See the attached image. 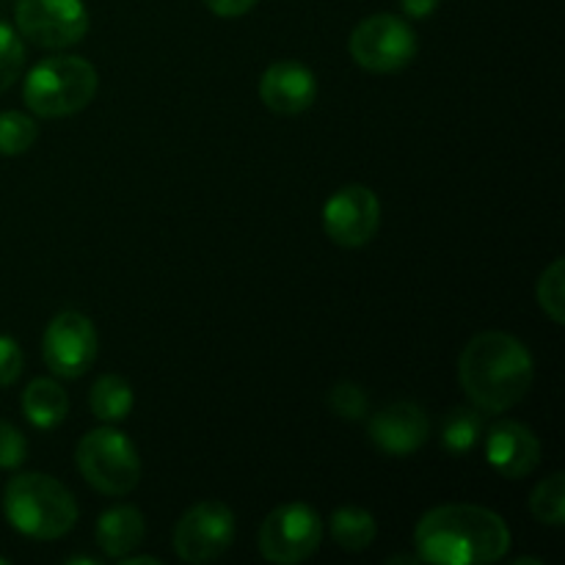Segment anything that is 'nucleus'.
<instances>
[{"label":"nucleus","mask_w":565,"mask_h":565,"mask_svg":"<svg viewBox=\"0 0 565 565\" xmlns=\"http://www.w3.org/2000/svg\"><path fill=\"white\" fill-rule=\"evenodd\" d=\"M414 544L423 563L489 565L511 550V530L500 513L483 505L452 502L425 513L414 530Z\"/></svg>","instance_id":"nucleus-1"},{"label":"nucleus","mask_w":565,"mask_h":565,"mask_svg":"<svg viewBox=\"0 0 565 565\" xmlns=\"http://www.w3.org/2000/svg\"><path fill=\"white\" fill-rule=\"evenodd\" d=\"M535 379L527 345L508 331H483L463 345L458 381L475 408L502 414L524 401Z\"/></svg>","instance_id":"nucleus-2"},{"label":"nucleus","mask_w":565,"mask_h":565,"mask_svg":"<svg viewBox=\"0 0 565 565\" xmlns=\"http://www.w3.org/2000/svg\"><path fill=\"white\" fill-rule=\"evenodd\" d=\"M3 513L25 539L55 541L75 527L77 502L72 491L50 475L25 472L6 483Z\"/></svg>","instance_id":"nucleus-3"},{"label":"nucleus","mask_w":565,"mask_h":565,"mask_svg":"<svg viewBox=\"0 0 565 565\" xmlns=\"http://www.w3.org/2000/svg\"><path fill=\"white\" fill-rule=\"evenodd\" d=\"M99 86L97 70L81 55H50L25 77L22 99L39 119H61L86 108Z\"/></svg>","instance_id":"nucleus-4"},{"label":"nucleus","mask_w":565,"mask_h":565,"mask_svg":"<svg viewBox=\"0 0 565 565\" xmlns=\"http://www.w3.org/2000/svg\"><path fill=\"white\" fill-rule=\"evenodd\" d=\"M77 469L105 497H125L141 480L136 445L116 428H94L77 445Z\"/></svg>","instance_id":"nucleus-5"},{"label":"nucleus","mask_w":565,"mask_h":565,"mask_svg":"<svg viewBox=\"0 0 565 565\" xmlns=\"http://www.w3.org/2000/svg\"><path fill=\"white\" fill-rule=\"evenodd\" d=\"M323 541V522L307 502H285L259 524V555L276 565L309 561Z\"/></svg>","instance_id":"nucleus-6"},{"label":"nucleus","mask_w":565,"mask_h":565,"mask_svg":"<svg viewBox=\"0 0 565 565\" xmlns=\"http://www.w3.org/2000/svg\"><path fill=\"white\" fill-rule=\"evenodd\" d=\"M348 47H351L353 61L362 70L375 72V75H390V72L406 70L414 61L417 33L403 17L373 14L353 28Z\"/></svg>","instance_id":"nucleus-7"},{"label":"nucleus","mask_w":565,"mask_h":565,"mask_svg":"<svg viewBox=\"0 0 565 565\" xmlns=\"http://www.w3.org/2000/svg\"><path fill=\"white\" fill-rule=\"evenodd\" d=\"M235 541V513L221 500H202L188 508L174 527V552L180 561L202 565L218 561Z\"/></svg>","instance_id":"nucleus-8"},{"label":"nucleus","mask_w":565,"mask_h":565,"mask_svg":"<svg viewBox=\"0 0 565 565\" xmlns=\"http://www.w3.org/2000/svg\"><path fill=\"white\" fill-rule=\"evenodd\" d=\"M14 20L28 42L47 50L72 47L88 31L83 0H17Z\"/></svg>","instance_id":"nucleus-9"},{"label":"nucleus","mask_w":565,"mask_h":565,"mask_svg":"<svg viewBox=\"0 0 565 565\" xmlns=\"http://www.w3.org/2000/svg\"><path fill=\"white\" fill-rule=\"evenodd\" d=\"M99 353V337L83 312H61L50 320L42 337L44 364L53 375L75 381L94 367Z\"/></svg>","instance_id":"nucleus-10"},{"label":"nucleus","mask_w":565,"mask_h":565,"mask_svg":"<svg viewBox=\"0 0 565 565\" xmlns=\"http://www.w3.org/2000/svg\"><path fill=\"white\" fill-rule=\"evenodd\" d=\"M381 226V202L370 188L345 185L323 204V230L337 246L362 248Z\"/></svg>","instance_id":"nucleus-11"},{"label":"nucleus","mask_w":565,"mask_h":565,"mask_svg":"<svg viewBox=\"0 0 565 565\" xmlns=\"http://www.w3.org/2000/svg\"><path fill=\"white\" fill-rule=\"evenodd\" d=\"M367 436L386 456L406 458L428 441L430 419L425 408L417 406V403L397 401L370 417Z\"/></svg>","instance_id":"nucleus-12"},{"label":"nucleus","mask_w":565,"mask_h":565,"mask_svg":"<svg viewBox=\"0 0 565 565\" xmlns=\"http://www.w3.org/2000/svg\"><path fill=\"white\" fill-rule=\"evenodd\" d=\"M486 458L491 469L508 480H522L533 475L541 463V439L533 428L516 419H500L483 434Z\"/></svg>","instance_id":"nucleus-13"},{"label":"nucleus","mask_w":565,"mask_h":565,"mask_svg":"<svg viewBox=\"0 0 565 565\" xmlns=\"http://www.w3.org/2000/svg\"><path fill=\"white\" fill-rule=\"evenodd\" d=\"M259 99L279 116H298L318 99V81L312 70L298 61H276L259 81Z\"/></svg>","instance_id":"nucleus-14"},{"label":"nucleus","mask_w":565,"mask_h":565,"mask_svg":"<svg viewBox=\"0 0 565 565\" xmlns=\"http://www.w3.org/2000/svg\"><path fill=\"white\" fill-rule=\"evenodd\" d=\"M97 546L110 557V561H119V557L130 555L147 539V519L138 508L132 505H116L110 511H105L97 519Z\"/></svg>","instance_id":"nucleus-15"},{"label":"nucleus","mask_w":565,"mask_h":565,"mask_svg":"<svg viewBox=\"0 0 565 565\" xmlns=\"http://www.w3.org/2000/svg\"><path fill=\"white\" fill-rule=\"evenodd\" d=\"M22 414L39 430H50L61 425L70 414V397L61 390L58 381L36 379L22 392Z\"/></svg>","instance_id":"nucleus-16"},{"label":"nucleus","mask_w":565,"mask_h":565,"mask_svg":"<svg viewBox=\"0 0 565 565\" xmlns=\"http://www.w3.org/2000/svg\"><path fill=\"white\" fill-rule=\"evenodd\" d=\"M486 423L480 408L475 406H458L450 408V414L445 417L441 425V447H445L450 456H469L475 447L483 441Z\"/></svg>","instance_id":"nucleus-17"},{"label":"nucleus","mask_w":565,"mask_h":565,"mask_svg":"<svg viewBox=\"0 0 565 565\" xmlns=\"http://www.w3.org/2000/svg\"><path fill=\"white\" fill-rule=\"evenodd\" d=\"M375 535H379V524H375L373 513L364 511V508H337L334 516H331V539L340 550L364 552L367 546H373Z\"/></svg>","instance_id":"nucleus-18"},{"label":"nucleus","mask_w":565,"mask_h":565,"mask_svg":"<svg viewBox=\"0 0 565 565\" xmlns=\"http://www.w3.org/2000/svg\"><path fill=\"white\" fill-rule=\"evenodd\" d=\"M132 403H136L132 386L121 375H99L92 386V395H88L92 414L103 419V423H121V419H127L132 412Z\"/></svg>","instance_id":"nucleus-19"},{"label":"nucleus","mask_w":565,"mask_h":565,"mask_svg":"<svg viewBox=\"0 0 565 565\" xmlns=\"http://www.w3.org/2000/svg\"><path fill=\"white\" fill-rule=\"evenodd\" d=\"M530 511L546 527H563L565 524V475L555 472L541 480L530 494Z\"/></svg>","instance_id":"nucleus-20"},{"label":"nucleus","mask_w":565,"mask_h":565,"mask_svg":"<svg viewBox=\"0 0 565 565\" xmlns=\"http://www.w3.org/2000/svg\"><path fill=\"white\" fill-rule=\"evenodd\" d=\"M39 127L36 121L20 110H3L0 114V154L14 158V154H25L28 149L36 143Z\"/></svg>","instance_id":"nucleus-21"},{"label":"nucleus","mask_w":565,"mask_h":565,"mask_svg":"<svg viewBox=\"0 0 565 565\" xmlns=\"http://www.w3.org/2000/svg\"><path fill=\"white\" fill-rule=\"evenodd\" d=\"M535 298H539V307L552 318V323H565V265L561 257L541 274Z\"/></svg>","instance_id":"nucleus-22"},{"label":"nucleus","mask_w":565,"mask_h":565,"mask_svg":"<svg viewBox=\"0 0 565 565\" xmlns=\"http://www.w3.org/2000/svg\"><path fill=\"white\" fill-rule=\"evenodd\" d=\"M25 66V44L11 25L0 22V94L14 86Z\"/></svg>","instance_id":"nucleus-23"},{"label":"nucleus","mask_w":565,"mask_h":565,"mask_svg":"<svg viewBox=\"0 0 565 565\" xmlns=\"http://www.w3.org/2000/svg\"><path fill=\"white\" fill-rule=\"evenodd\" d=\"M329 406L337 417L342 419H364L370 412V397L353 381H340L334 384V390L329 392Z\"/></svg>","instance_id":"nucleus-24"},{"label":"nucleus","mask_w":565,"mask_h":565,"mask_svg":"<svg viewBox=\"0 0 565 565\" xmlns=\"http://www.w3.org/2000/svg\"><path fill=\"white\" fill-rule=\"evenodd\" d=\"M28 458V441L11 423L0 419V469L22 467Z\"/></svg>","instance_id":"nucleus-25"},{"label":"nucleus","mask_w":565,"mask_h":565,"mask_svg":"<svg viewBox=\"0 0 565 565\" xmlns=\"http://www.w3.org/2000/svg\"><path fill=\"white\" fill-rule=\"evenodd\" d=\"M25 367V356H22V348L14 337L0 334V390L14 384L22 375Z\"/></svg>","instance_id":"nucleus-26"},{"label":"nucleus","mask_w":565,"mask_h":565,"mask_svg":"<svg viewBox=\"0 0 565 565\" xmlns=\"http://www.w3.org/2000/svg\"><path fill=\"white\" fill-rule=\"evenodd\" d=\"M210 11L215 17H224V20H232V17H243L257 6V0H204Z\"/></svg>","instance_id":"nucleus-27"},{"label":"nucleus","mask_w":565,"mask_h":565,"mask_svg":"<svg viewBox=\"0 0 565 565\" xmlns=\"http://www.w3.org/2000/svg\"><path fill=\"white\" fill-rule=\"evenodd\" d=\"M441 0H401V9L408 20H428L436 9H439Z\"/></svg>","instance_id":"nucleus-28"},{"label":"nucleus","mask_w":565,"mask_h":565,"mask_svg":"<svg viewBox=\"0 0 565 565\" xmlns=\"http://www.w3.org/2000/svg\"><path fill=\"white\" fill-rule=\"evenodd\" d=\"M119 563L121 565H158L160 561L158 557H149V555H125V557H119Z\"/></svg>","instance_id":"nucleus-29"},{"label":"nucleus","mask_w":565,"mask_h":565,"mask_svg":"<svg viewBox=\"0 0 565 565\" xmlns=\"http://www.w3.org/2000/svg\"><path fill=\"white\" fill-rule=\"evenodd\" d=\"M70 565H81V563H86V565H94L97 561H92V557H70V561H66Z\"/></svg>","instance_id":"nucleus-30"}]
</instances>
